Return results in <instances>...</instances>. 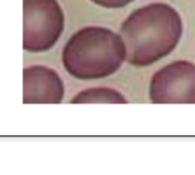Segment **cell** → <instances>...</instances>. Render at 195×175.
<instances>
[{
	"instance_id": "6da1fadb",
	"label": "cell",
	"mask_w": 195,
	"mask_h": 175,
	"mask_svg": "<svg viewBox=\"0 0 195 175\" xmlns=\"http://www.w3.org/2000/svg\"><path fill=\"white\" fill-rule=\"evenodd\" d=\"M119 34L126 46V62L147 67L176 49L183 35V19L172 6L153 2L134 10L121 24Z\"/></svg>"
},
{
	"instance_id": "7a4b0ae2",
	"label": "cell",
	"mask_w": 195,
	"mask_h": 175,
	"mask_svg": "<svg viewBox=\"0 0 195 175\" xmlns=\"http://www.w3.org/2000/svg\"><path fill=\"white\" fill-rule=\"evenodd\" d=\"M127 50L119 33L103 26H86L73 33L62 51L66 72L78 80H98L116 73Z\"/></svg>"
},
{
	"instance_id": "3957f363",
	"label": "cell",
	"mask_w": 195,
	"mask_h": 175,
	"mask_svg": "<svg viewBox=\"0 0 195 175\" xmlns=\"http://www.w3.org/2000/svg\"><path fill=\"white\" fill-rule=\"evenodd\" d=\"M65 26L57 0H23V48L29 52L50 50Z\"/></svg>"
},
{
	"instance_id": "277c9868",
	"label": "cell",
	"mask_w": 195,
	"mask_h": 175,
	"mask_svg": "<svg viewBox=\"0 0 195 175\" xmlns=\"http://www.w3.org/2000/svg\"><path fill=\"white\" fill-rule=\"evenodd\" d=\"M153 103H195V64L172 62L155 72L150 83Z\"/></svg>"
},
{
	"instance_id": "5b68a950",
	"label": "cell",
	"mask_w": 195,
	"mask_h": 175,
	"mask_svg": "<svg viewBox=\"0 0 195 175\" xmlns=\"http://www.w3.org/2000/svg\"><path fill=\"white\" fill-rule=\"evenodd\" d=\"M65 93L61 75L45 65H31L23 70L24 103H61Z\"/></svg>"
},
{
	"instance_id": "8992f818",
	"label": "cell",
	"mask_w": 195,
	"mask_h": 175,
	"mask_svg": "<svg viewBox=\"0 0 195 175\" xmlns=\"http://www.w3.org/2000/svg\"><path fill=\"white\" fill-rule=\"evenodd\" d=\"M71 103H127V99L115 89L96 87L79 91Z\"/></svg>"
},
{
	"instance_id": "52a82bcc",
	"label": "cell",
	"mask_w": 195,
	"mask_h": 175,
	"mask_svg": "<svg viewBox=\"0 0 195 175\" xmlns=\"http://www.w3.org/2000/svg\"><path fill=\"white\" fill-rule=\"evenodd\" d=\"M91 2H94L95 5L100 6L103 8H107V9H118V8H122L128 6L129 3H131L134 0H90Z\"/></svg>"
}]
</instances>
